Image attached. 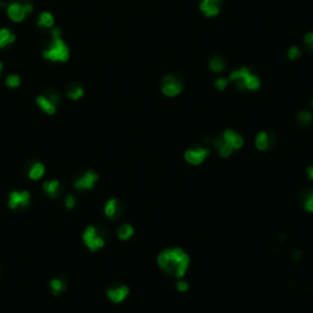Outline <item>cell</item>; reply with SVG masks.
<instances>
[{
  "instance_id": "obj_25",
  "label": "cell",
  "mask_w": 313,
  "mask_h": 313,
  "mask_svg": "<svg viewBox=\"0 0 313 313\" xmlns=\"http://www.w3.org/2000/svg\"><path fill=\"white\" fill-rule=\"evenodd\" d=\"M209 67L213 72H220L225 69V61L220 56H213L209 60Z\"/></svg>"
},
{
  "instance_id": "obj_14",
  "label": "cell",
  "mask_w": 313,
  "mask_h": 313,
  "mask_svg": "<svg viewBox=\"0 0 313 313\" xmlns=\"http://www.w3.org/2000/svg\"><path fill=\"white\" fill-rule=\"evenodd\" d=\"M42 189L43 192L49 197V198H58L61 195V183L59 180H46L42 183Z\"/></svg>"
},
{
  "instance_id": "obj_28",
  "label": "cell",
  "mask_w": 313,
  "mask_h": 313,
  "mask_svg": "<svg viewBox=\"0 0 313 313\" xmlns=\"http://www.w3.org/2000/svg\"><path fill=\"white\" fill-rule=\"evenodd\" d=\"M64 204H65V208H66L67 211H72V209H74L77 204L76 197H75L74 195H66Z\"/></svg>"
},
{
  "instance_id": "obj_15",
  "label": "cell",
  "mask_w": 313,
  "mask_h": 313,
  "mask_svg": "<svg viewBox=\"0 0 313 313\" xmlns=\"http://www.w3.org/2000/svg\"><path fill=\"white\" fill-rule=\"evenodd\" d=\"M67 286H69V281H67L66 278L56 277L49 281V290L54 296H60L61 294L65 293Z\"/></svg>"
},
{
  "instance_id": "obj_6",
  "label": "cell",
  "mask_w": 313,
  "mask_h": 313,
  "mask_svg": "<svg viewBox=\"0 0 313 313\" xmlns=\"http://www.w3.org/2000/svg\"><path fill=\"white\" fill-rule=\"evenodd\" d=\"M36 103L46 114L53 115L56 113L58 105L60 103V96L54 91H48L36 98Z\"/></svg>"
},
{
  "instance_id": "obj_27",
  "label": "cell",
  "mask_w": 313,
  "mask_h": 313,
  "mask_svg": "<svg viewBox=\"0 0 313 313\" xmlns=\"http://www.w3.org/2000/svg\"><path fill=\"white\" fill-rule=\"evenodd\" d=\"M5 84L9 87V88H17V87H20L21 84V79L18 75H9L8 77H6V81H5Z\"/></svg>"
},
{
  "instance_id": "obj_37",
  "label": "cell",
  "mask_w": 313,
  "mask_h": 313,
  "mask_svg": "<svg viewBox=\"0 0 313 313\" xmlns=\"http://www.w3.org/2000/svg\"><path fill=\"white\" fill-rule=\"evenodd\" d=\"M312 104H313V102H312Z\"/></svg>"
},
{
  "instance_id": "obj_23",
  "label": "cell",
  "mask_w": 313,
  "mask_h": 313,
  "mask_svg": "<svg viewBox=\"0 0 313 313\" xmlns=\"http://www.w3.org/2000/svg\"><path fill=\"white\" fill-rule=\"evenodd\" d=\"M301 204L305 211L313 213V190H308L301 195Z\"/></svg>"
},
{
  "instance_id": "obj_18",
  "label": "cell",
  "mask_w": 313,
  "mask_h": 313,
  "mask_svg": "<svg viewBox=\"0 0 313 313\" xmlns=\"http://www.w3.org/2000/svg\"><path fill=\"white\" fill-rule=\"evenodd\" d=\"M46 174V165L42 162H32L30 164V168L27 170L28 179H31L32 181L41 180Z\"/></svg>"
},
{
  "instance_id": "obj_20",
  "label": "cell",
  "mask_w": 313,
  "mask_h": 313,
  "mask_svg": "<svg viewBox=\"0 0 313 313\" xmlns=\"http://www.w3.org/2000/svg\"><path fill=\"white\" fill-rule=\"evenodd\" d=\"M16 41V36L9 28H0V49L6 48Z\"/></svg>"
},
{
  "instance_id": "obj_19",
  "label": "cell",
  "mask_w": 313,
  "mask_h": 313,
  "mask_svg": "<svg viewBox=\"0 0 313 313\" xmlns=\"http://www.w3.org/2000/svg\"><path fill=\"white\" fill-rule=\"evenodd\" d=\"M222 136H223V138H224V140L227 141V142L229 143L232 148H234V150L240 149V148L244 146V138H242L241 135H239V133L235 132V131L225 130L224 132H223Z\"/></svg>"
},
{
  "instance_id": "obj_17",
  "label": "cell",
  "mask_w": 313,
  "mask_h": 313,
  "mask_svg": "<svg viewBox=\"0 0 313 313\" xmlns=\"http://www.w3.org/2000/svg\"><path fill=\"white\" fill-rule=\"evenodd\" d=\"M273 136L272 133L267 132V131H261V132L257 133L255 140V145L257 147L258 150H262V152H265L270 148L273 143Z\"/></svg>"
},
{
  "instance_id": "obj_24",
  "label": "cell",
  "mask_w": 313,
  "mask_h": 313,
  "mask_svg": "<svg viewBox=\"0 0 313 313\" xmlns=\"http://www.w3.org/2000/svg\"><path fill=\"white\" fill-rule=\"evenodd\" d=\"M37 23H38L39 27L51 28L54 26V16L50 13H48V11H43L39 15L38 22Z\"/></svg>"
},
{
  "instance_id": "obj_10",
  "label": "cell",
  "mask_w": 313,
  "mask_h": 313,
  "mask_svg": "<svg viewBox=\"0 0 313 313\" xmlns=\"http://www.w3.org/2000/svg\"><path fill=\"white\" fill-rule=\"evenodd\" d=\"M209 154H211V152H209L208 148L195 147L186 150L183 157H185V161L191 165H199L208 158Z\"/></svg>"
},
{
  "instance_id": "obj_13",
  "label": "cell",
  "mask_w": 313,
  "mask_h": 313,
  "mask_svg": "<svg viewBox=\"0 0 313 313\" xmlns=\"http://www.w3.org/2000/svg\"><path fill=\"white\" fill-rule=\"evenodd\" d=\"M222 0H202L199 9L207 17H214L220 11Z\"/></svg>"
},
{
  "instance_id": "obj_4",
  "label": "cell",
  "mask_w": 313,
  "mask_h": 313,
  "mask_svg": "<svg viewBox=\"0 0 313 313\" xmlns=\"http://www.w3.org/2000/svg\"><path fill=\"white\" fill-rule=\"evenodd\" d=\"M229 82L236 86V88L248 89V91H257L261 87V81L253 72L249 71L247 67H241L239 70H235L230 74Z\"/></svg>"
},
{
  "instance_id": "obj_8",
  "label": "cell",
  "mask_w": 313,
  "mask_h": 313,
  "mask_svg": "<svg viewBox=\"0 0 313 313\" xmlns=\"http://www.w3.org/2000/svg\"><path fill=\"white\" fill-rule=\"evenodd\" d=\"M99 180V175L93 170H87L74 180V189L76 191H89L95 189Z\"/></svg>"
},
{
  "instance_id": "obj_35",
  "label": "cell",
  "mask_w": 313,
  "mask_h": 313,
  "mask_svg": "<svg viewBox=\"0 0 313 313\" xmlns=\"http://www.w3.org/2000/svg\"><path fill=\"white\" fill-rule=\"evenodd\" d=\"M1 72H3V63L0 61V77H1Z\"/></svg>"
},
{
  "instance_id": "obj_26",
  "label": "cell",
  "mask_w": 313,
  "mask_h": 313,
  "mask_svg": "<svg viewBox=\"0 0 313 313\" xmlns=\"http://www.w3.org/2000/svg\"><path fill=\"white\" fill-rule=\"evenodd\" d=\"M313 121V115L311 112H307V110H302V112L298 113L297 115V122L298 125H301V126H308V125H311V122Z\"/></svg>"
},
{
  "instance_id": "obj_7",
  "label": "cell",
  "mask_w": 313,
  "mask_h": 313,
  "mask_svg": "<svg viewBox=\"0 0 313 313\" xmlns=\"http://www.w3.org/2000/svg\"><path fill=\"white\" fill-rule=\"evenodd\" d=\"M30 191L27 190H14L8 196V207L11 211H17V209H26L31 204Z\"/></svg>"
},
{
  "instance_id": "obj_34",
  "label": "cell",
  "mask_w": 313,
  "mask_h": 313,
  "mask_svg": "<svg viewBox=\"0 0 313 313\" xmlns=\"http://www.w3.org/2000/svg\"><path fill=\"white\" fill-rule=\"evenodd\" d=\"M307 175L311 180H313V165H310L307 168Z\"/></svg>"
},
{
  "instance_id": "obj_22",
  "label": "cell",
  "mask_w": 313,
  "mask_h": 313,
  "mask_svg": "<svg viewBox=\"0 0 313 313\" xmlns=\"http://www.w3.org/2000/svg\"><path fill=\"white\" fill-rule=\"evenodd\" d=\"M84 91L81 86L79 84H71L67 87L66 89V96L67 98H70L71 100H79L83 97Z\"/></svg>"
},
{
  "instance_id": "obj_2",
  "label": "cell",
  "mask_w": 313,
  "mask_h": 313,
  "mask_svg": "<svg viewBox=\"0 0 313 313\" xmlns=\"http://www.w3.org/2000/svg\"><path fill=\"white\" fill-rule=\"evenodd\" d=\"M43 58L53 63H66L70 58V49L60 37V30L51 31V41L43 50Z\"/></svg>"
},
{
  "instance_id": "obj_29",
  "label": "cell",
  "mask_w": 313,
  "mask_h": 313,
  "mask_svg": "<svg viewBox=\"0 0 313 313\" xmlns=\"http://www.w3.org/2000/svg\"><path fill=\"white\" fill-rule=\"evenodd\" d=\"M229 79H224V77H220V79L216 80L215 82H214V86H215V88H218L219 91H224L225 88L228 87V84H229Z\"/></svg>"
},
{
  "instance_id": "obj_33",
  "label": "cell",
  "mask_w": 313,
  "mask_h": 313,
  "mask_svg": "<svg viewBox=\"0 0 313 313\" xmlns=\"http://www.w3.org/2000/svg\"><path fill=\"white\" fill-rule=\"evenodd\" d=\"M301 257H302V253H301V251H298V249H295L293 253V258L295 261H300Z\"/></svg>"
},
{
  "instance_id": "obj_30",
  "label": "cell",
  "mask_w": 313,
  "mask_h": 313,
  "mask_svg": "<svg viewBox=\"0 0 313 313\" xmlns=\"http://www.w3.org/2000/svg\"><path fill=\"white\" fill-rule=\"evenodd\" d=\"M303 42H305V46L307 48V50L313 51V32H308V33L305 34V38H303Z\"/></svg>"
},
{
  "instance_id": "obj_5",
  "label": "cell",
  "mask_w": 313,
  "mask_h": 313,
  "mask_svg": "<svg viewBox=\"0 0 313 313\" xmlns=\"http://www.w3.org/2000/svg\"><path fill=\"white\" fill-rule=\"evenodd\" d=\"M33 6L26 0H14L6 8V14L8 17L14 22H22L26 18V16L30 13H32Z\"/></svg>"
},
{
  "instance_id": "obj_16",
  "label": "cell",
  "mask_w": 313,
  "mask_h": 313,
  "mask_svg": "<svg viewBox=\"0 0 313 313\" xmlns=\"http://www.w3.org/2000/svg\"><path fill=\"white\" fill-rule=\"evenodd\" d=\"M212 142H213L214 148L218 150L219 155L223 157V158H228V157H230V155L232 154V152H234V148L223 138V136H219V137L214 138Z\"/></svg>"
},
{
  "instance_id": "obj_9",
  "label": "cell",
  "mask_w": 313,
  "mask_h": 313,
  "mask_svg": "<svg viewBox=\"0 0 313 313\" xmlns=\"http://www.w3.org/2000/svg\"><path fill=\"white\" fill-rule=\"evenodd\" d=\"M162 91L166 97H176L182 91V82L175 75H166L162 80Z\"/></svg>"
},
{
  "instance_id": "obj_32",
  "label": "cell",
  "mask_w": 313,
  "mask_h": 313,
  "mask_svg": "<svg viewBox=\"0 0 313 313\" xmlns=\"http://www.w3.org/2000/svg\"><path fill=\"white\" fill-rule=\"evenodd\" d=\"M189 283L185 281V280H179L178 283H176V290L179 293H185V291L189 290Z\"/></svg>"
},
{
  "instance_id": "obj_11",
  "label": "cell",
  "mask_w": 313,
  "mask_h": 313,
  "mask_svg": "<svg viewBox=\"0 0 313 313\" xmlns=\"http://www.w3.org/2000/svg\"><path fill=\"white\" fill-rule=\"evenodd\" d=\"M122 203L117 198H110L104 204V215L110 220L120 218L122 214Z\"/></svg>"
},
{
  "instance_id": "obj_3",
  "label": "cell",
  "mask_w": 313,
  "mask_h": 313,
  "mask_svg": "<svg viewBox=\"0 0 313 313\" xmlns=\"http://www.w3.org/2000/svg\"><path fill=\"white\" fill-rule=\"evenodd\" d=\"M107 231H105L104 228L99 227V225L98 227L97 225H88L82 234V241H83L84 246L92 252H96L98 249L103 248L107 244Z\"/></svg>"
},
{
  "instance_id": "obj_31",
  "label": "cell",
  "mask_w": 313,
  "mask_h": 313,
  "mask_svg": "<svg viewBox=\"0 0 313 313\" xmlns=\"http://www.w3.org/2000/svg\"><path fill=\"white\" fill-rule=\"evenodd\" d=\"M300 56H301V51L297 47H291V48L289 49L288 58L290 59V60H295V59L300 58Z\"/></svg>"
},
{
  "instance_id": "obj_12",
  "label": "cell",
  "mask_w": 313,
  "mask_h": 313,
  "mask_svg": "<svg viewBox=\"0 0 313 313\" xmlns=\"http://www.w3.org/2000/svg\"><path fill=\"white\" fill-rule=\"evenodd\" d=\"M129 288L126 285H115L107 290V296L113 303H121L129 296Z\"/></svg>"
},
{
  "instance_id": "obj_1",
  "label": "cell",
  "mask_w": 313,
  "mask_h": 313,
  "mask_svg": "<svg viewBox=\"0 0 313 313\" xmlns=\"http://www.w3.org/2000/svg\"><path fill=\"white\" fill-rule=\"evenodd\" d=\"M159 268L169 277L181 279L186 274L190 265V256L182 248H166L162 251L157 258Z\"/></svg>"
},
{
  "instance_id": "obj_21",
  "label": "cell",
  "mask_w": 313,
  "mask_h": 313,
  "mask_svg": "<svg viewBox=\"0 0 313 313\" xmlns=\"http://www.w3.org/2000/svg\"><path fill=\"white\" fill-rule=\"evenodd\" d=\"M135 234V229H133L132 225L130 224H122L120 225L119 229H117V237L122 241H128Z\"/></svg>"
},
{
  "instance_id": "obj_36",
  "label": "cell",
  "mask_w": 313,
  "mask_h": 313,
  "mask_svg": "<svg viewBox=\"0 0 313 313\" xmlns=\"http://www.w3.org/2000/svg\"><path fill=\"white\" fill-rule=\"evenodd\" d=\"M0 6H1V3H0Z\"/></svg>"
}]
</instances>
